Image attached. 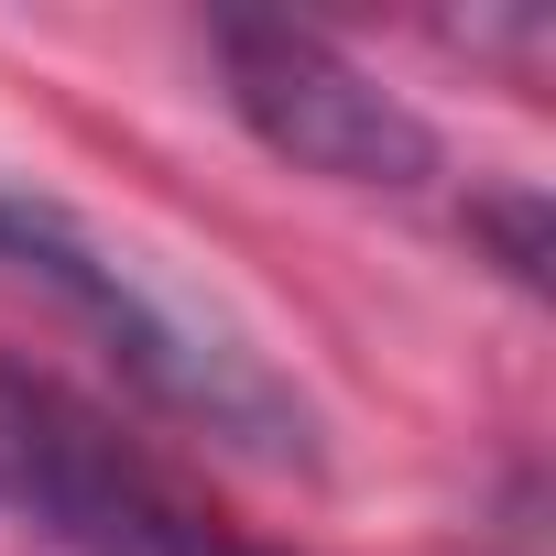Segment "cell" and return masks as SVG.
<instances>
[{
    "label": "cell",
    "instance_id": "obj_3",
    "mask_svg": "<svg viewBox=\"0 0 556 556\" xmlns=\"http://www.w3.org/2000/svg\"><path fill=\"white\" fill-rule=\"evenodd\" d=\"M66 426H77V393H66V382H45V371H23V361H0V523L34 513V491H45Z\"/></svg>",
    "mask_w": 556,
    "mask_h": 556
},
{
    "label": "cell",
    "instance_id": "obj_1",
    "mask_svg": "<svg viewBox=\"0 0 556 556\" xmlns=\"http://www.w3.org/2000/svg\"><path fill=\"white\" fill-rule=\"evenodd\" d=\"M0 285L45 295L153 415H175L186 437L251 458V469H295L317 480L328 469V437H317V404L273 371L218 306H197L186 285H164V273L142 251H121L88 207H66L55 186L34 175H0Z\"/></svg>",
    "mask_w": 556,
    "mask_h": 556
},
{
    "label": "cell",
    "instance_id": "obj_2",
    "mask_svg": "<svg viewBox=\"0 0 556 556\" xmlns=\"http://www.w3.org/2000/svg\"><path fill=\"white\" fill-rule=\"evenodd\" d=\"M207 55H218V99L229 121L317 186H350V197H426L447 175V142L437 121L382 88L350 45H328L317 23H273V12H218L207 23Z\"/></svg>",
    "mask_w": 556,
    "mask_h": 556
},
{
    "label": "cell",
    "instance_id": "obj_4",
    "mask_svg": "<svg viewBox=\"0 0 556 556\" xmlns=\"http://www.w3.org/2000/svg\"><path fill=\"white\" fill-rule=\"evenodd\" d=\"M469 229L502 251V273L523 295H545V197L534 186H491V197H469Z\"/></svg>",
    "mask_w": 556,
    "mask_h": 556
}]
</instances>
